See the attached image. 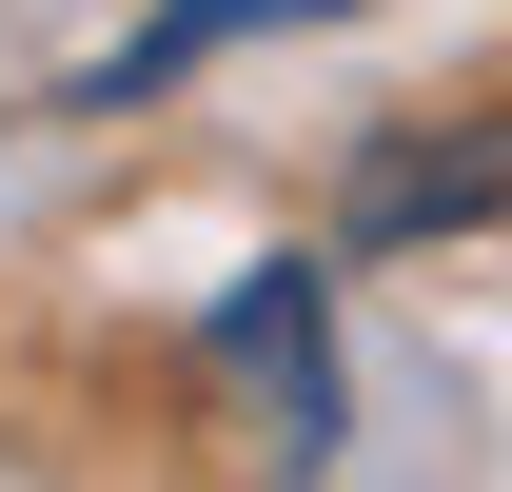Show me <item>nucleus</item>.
Masks as SVG:
<instances>
[{
  "mask_svg": "<svg viewBox=\"0 0 512 492\" xmlns=\"http://www.w3.org/2000/svg\"><path fill=\"white\" fill-rule=\"evenodd\" d=\"M276 20H335V0H158V20H138L119 60L79 79V119H138V99H178V79L217 60V40H276Z\"/></svg>",
  "mask_w": 512,
  "mask_h": 492,
  "instance_id": "f03ea898",
  "label": "nucleus"
},
{
  "mask_svg": "<svg viewBox=\"0 0 512 492\" xmlns=\"http://www.w3.org/2000/svg\"><path fill=\"white\" fill-rule=\"evenodd\" d=\"M512 197V158H473V138H453V158H375V178H355V237H434V217H493Z\"/></svg>",
  "mask_w": 512,
  "mask_h": 492,
  "instance_id": "7ed1b4c3",
  "label": "nucleus"
},
{
  "mask_svg": "<svg viewBox=\"0 0 512 492\" xmlns=\"http://www.w3.org/2000/svg\"><path fill=\"white\" fill-rule=\"evenodd\" d=\"M197 355L256 374V453H276V473H335V315H316V256H256L237 296L197 315Z\"/></svg>",
  "mask_w": 512,
  "mask_h": 492,
  "instance_id": "f257e3e1",
  "label": "nucleus"
}]
</instances>
